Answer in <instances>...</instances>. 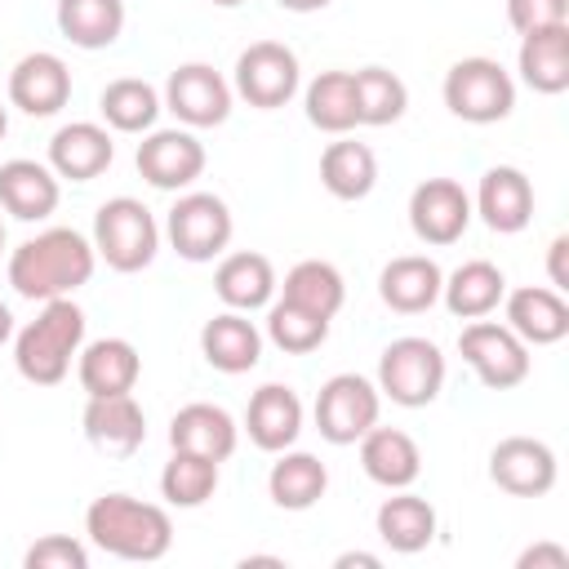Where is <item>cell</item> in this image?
<instances>
[{
  "label": "cell",
  "instance_id": "obj_1",
  "mask_svg": "<svg viewBox=\"0 0 569 569\" xmlns=\"http://www.w3.org/2000/svg\"><path fill=\"white\" fill-rule=\"evenodd\" d=\"M93 267H98L93 240H84L71 227H49L9 253V284L27 302L71 298L80 284H89Z\"/></svg>",
  "mask_w": 569,
  "mask_h": 569
},
{
  "label": "cell",
  "instance_id": "obj_2",
  "mask_svg": "<svg viewBox=\"0 0 569 569\" xmlns=\"http://www.w3.org/2000/svg\"><path fill=\"white\" fill-rule=\"evenodd\" d=\"M84 533L98 551L133 565L164 560L173 547V520L164 507L142 502L133 493H102L84 511Z\"/></svg>",
  "mask_w": 569,
  "mask_h": 569
},
{
  "label": "cell",
  "instance_id": "obj_3",
  "mask_svg": "<svg viewBox=\"0 0 569 569\" xmlns=\"http://www.w3.org/2000/svg\"><path fill=\"white\" fill-rule=\"evenodd\" d=\"M84 347V311L71 298H49L44 311L18 329L13 365L36 387H58L71 373V360Z\"/></svg>",
  "mask_w": 569,
  "mask_h": 569
},
{
  "label": "cell",
  "instance_id": "obj_4",
  "mask_svg": "<svg viewBox=\"0 0 569 569\" xmlns=\"http://www.w3.org/2000/svg\"><path fill=\"white\" fill-rule=\"evenodd\" d=\"M93 253L120 271V276H133L142 267L156 262L160 253V222L156 213L133 200V196H111L98 204L93 213Z\"/></svg>",
  "mask_w": 569,
  "mask_h": 569
},
{
  "label": "cell",
  "instance_id": "obj_5",
  "mask_svg": "<svg viewBox=\"0 0 569 569\" xmlns=\"http://www.w3.org/2000/svg\"><path fill=\"white\" fill-rule=\"evenodd\" d=\"M445 107L467 120V124H498L511 116L516 107V80L502 62L493 58H458L449 71H445Z\"/></svg>",
  "mask_w": 569,
  "mask_h": 569
},
{
  "label": "cell",
  "instance_id": "obj_6",
  "mask_svg": "<svg viewBox=\"0 0 569 569\" xmlns=\"http://www.w3.org/2000/svg\"><path fill=\"white\" fill-rule=\"evenodd\" d=\"M391 405L400 409H422L440 396L445 387V356L431 338H396L378 356V382H373Z\"/></svg>",
  "mask_w": 569,
  "mask_h": 569
},
{
  "label": "cell",
  "instance_id": "obj_7",
  "mask_svg": "<svg viewBox=\"0 0 569 569\" xmlns=\"http://www.w3.org/2000/svg\"><path fill=\"white\" fill-rule=\"evenodd\" d=\"M231 231H236L231 209L213 191H187V196H178L173 209H169V218H164V236H169L173 253L187 258V262H213L231 244Z\"/></svg>",
  "mask_w": 569,
  "mask_h": 569
},
{
  "label": "cell",
  "instance_id": "obj_8",
  "mask_svg": "<svg viewBox=\"0 0 569 569\" xmlns=\"http://www.w3.org/2000/svg\"><path fill=\"white\" fill-rule=\"evenodd\" d=\"M302 84V67L298 53L280 40H253L240 58H236V80L231 93H240L249 107L258 111H276L284 107Z\"/></svg>",
  "mask_w": 569,
  "mask_h": 569
},
{
  "label": "cell",
  "instance_id": "obj_9",
  "mask_svg": "<svg viewBox=\"0 0 569 569\" xmlns=\"http://www.w3.org/2000/svg\"><path fill=\"white\" fill-rule=\"evenodd\" d=\"M458 351L462 360L471 365V373L480 378V387L489 391H511L529 378V347L498 320H471L462 333H458Z\"/></svg>",
  "mask_w": 569,
  "mask_h": 569
},
{
  "label": "cell",
  "instance_id": "obj_10",
  "mask_svg": "<svg viewBox=\"0 0 569 569\" xmlns=\"http://www.w3.org/2000/svg\"><path fill=\"white\" fill-rule=\"evenodd\" d=\"M382 409V391L360 373H333L316 396V431L329 445H356Z\"/></svg>",
  "mask_w": 569,
  "mask_h": 569
},
{
  "label": "cell",
  "instance_id": "obj_11",
  "mask_svg": "<svg viewBox=\"0 0 569 569\" xmlns=\"http://www.w3.org/2000/svg\"><path fill=\"white\" fill-rule=\"evenodd\" d=\"M164 111H173L187 129H213L231 116V84L209 62H182L164 80Z\"/></svg>",
  "mask_w": 569,
  "mask_h": 569
},
{
  "label": "cell",
  "instance_id": "obj_12",
  "mask_svg": "<svg viewBox=\"0 0 569 569\" xmlns=\"http://www.w3.org/2000/svg\"><path fill=\"white\" fill-rule=\"evenodd\" d=\"M556 449L533 436H507L489 449V480L511 498H542L556 489Z\"/></svg>",
  "mask_w": 569,
  "mask_h": 569
},
{
  "label": "cell",
  "instance_id": "obj_13",
  "mask_svg": "<svg viewBox=\"0 0 569 569\" xmlns=\"http://www.w3.org/2000/svg\"><path fill=\"white\" fill-rule=\"evenodd\" d=\"M409 227L422 244H458L462 231L471 227V196L453 178H427L409 196Z\"/></svg>",
  "mask_w": 569,
  "mask_h": 569
},
{
  "label": "cell",
  "instance_id": "obj_14",
  "mask_svg": "<svg viewBox=\"0 0 569 569\" xmlns=\"http://www.w3.org/2000/svg\"><path fill=\"white\" fill-rule=\"evenodd\" d=\"M133 164L156 191H182L204 173V142L191 129H151Z\"/></svg>",
  "mask_w": 569,
  "mask_h": 569
},
{
  "label": "cell",
  "instance_id": "obj_15",
  "mask_svg": "<svg viewBox=\"0 0 569 569\" xmlns=\"http://www.w3.org/2000/svg\"><path fill=\"white\" fill-rule=\"evenodd\" d=\"M9 102L36 120L58 116L71 102V67L49 49L18 58L9 71Z\"/></svg>",
  "mask_w": 569,
  "mask_h": 569
},
{
  "label": "cell",
  "instance_id": "obj_16",
  "mask_svg": "<svg viewBox=\"0 0 569 569\" xmlns=\"http://www.w3.org/2000/svg\"><path fill=\"white\" fill-rule=\"evenodd\" d=\"M471 213H480L489 231L516 236V231H525L533 222V182L516 164H493V169L480 173Z\"/></svg>",
  "mask_w": 569,
  "mask_h": 569
},
{
  "label": "cell",
  "instance_id": "obj_17",
  "mask_svg": "<svg viewBox=\"0 0 569 569\" xmlns=\"http://www.w3.org/2000/svg\"><path fill=\"white\" fill-rule=\"evenodd\" d=\"M80 422H84V440L107 458H129L147 440V413L133 400V391H124V396H89Z\"/></svg>",
  "mask_w": 569,
  "mask_h": 569
},
{
  "label": "cell",
  "instance_id": "obj_18",
  "mask_svg": "<svg viewBox=\"0 0 569 569\" xmlns=\"http://www.w3.org/2000/svg\"><path fill=\"white\" fill-rule=\"evenodd\" d=\"M502 302H507V329L525 347H551L569 333V302L551 284H520L502 293Z\"/></svg>",
  "mask_w": 569,
  "mask_h": 569
},
{
  "label": "cell",
  "instance_id": "obj_19",
  "mask_svg": "<svg viewBox=\"0 0 569 569\" xmlns=\"http://www.w3.org/2000/svg\"><path fill=\"white\" fill-rule=\"evenodd\" d=\"M244 431H249V440H253L262 453L293 449V440L302 436V400H298V391L284 387V382H262V387L249 396Z\"/></svg>",
  "mask_w": 569,
  "mask_h": 569
},
{
  "label": "cell",
  "instance_id": "obj_20",
  "mask_svg": "<svg viewBox=\"0 0 569 569\" xmlns=\"http://www.w3.org/2000/svg\"><path fill=\"white\" fill-rule=\"evenodd\" d=\"M116 160V142L93 120H71L49 138V169L71 182H93Z\"/></svg>",
  "mask_w": 569,
  "mask_h": 569
},
{
  "label": "cell",
  "instance_id": "obj_21",
  "mask_svg": "<svg viewBox=\"0 0 569 569\" xmlns=\"http://www.w3.org/2000/svg\"><path fill=\"white\" fill-rule=\"evenodd\" d=\"M445 271L427 253H400L378 271V298L400 316H422L440 302Z\"/></svg>",
  "mask_w": 569,
  "mask_h": 569
},
{
  "label": "cell",
  "instance_id": "obj_22",
  "mask_svg": "<svg viewBox=\"0 0 569 569\" xmlns=\"http://www.w3.org/2000/svg\"><path fill=\"white\" fill-rule=\"evenodd\" d=\"M360 467L373 485L382 489H409L418 476H422V449L409 431L400 427H369L360 440Z\"/></svg>",
  "mask_w": 569,
  "mask_h": 569
},
{
  "label": "cell",
  "instance_id": "obj_23",
  "mask_svg": "<svg viewBox=\"0 0 569 569\" xmlns=\"http://www.w3.org/2000/svg\"><path fill=\"white\" fill-rule=\"evenodd\" d=\"M76 378H80L84 396H124L142 378V356L129 338H98V342L80 347Z\"/></svg>",
  "mask_w": 569,
  "mask_h": 569
},
{
  "label": "cell",
  "instance_id": "obj_24",
  "mask_svg": "<svg viewBox=\"0 0 569 569\" xmlns=\"http://www.w3.org/2000/svg\"><path fill=\"white\" fill-rule=\"evenodd\" d=\"M236 440H240V427L222 405L191 400L169 418V445L173 449H191V453H204L213 462H227L236 453Z\"/></svg>",
  "mask_w": 569,
  "mask_h": 569
},
{
  "label": "cell",
  "instance_id": "obj_25",
  "mask_svg": "<svg viewBox=\"0 0 569 569\" xmlns=\"http://www.w3.org/2000/svg\"><path fill=\"white\" fill-rule=\"evenodd\" d=\"M62 200V187H58V173L40 160H4L0 164V209L13 213L18 222H40L58 209Z\"/></svg>",
  "mask_w": 569,
  "mask_h": 569
},
{
  "label": "cell",
  "instance_id": "obj_26",
  "mask_svg": "<svg viewBox=\"0 0 569 569\" xmlns=\"http://www.w3.org/2000/svg\"><path fill=\"white\" fill-rule=\"evenodd\" d=\"M200 356L218 369V373H249L262 360V333L244 311H218L213 320H204L200 329Z\"/></svg>",
  "mask_w": 569,
  "mask_h": 569
},
{
  "label": "cell",
  "instance_id": "obj_27",
  "mask_svg": "<svg viewBox=\"0 0 569 569\" xmlns=\"http://www.w3.org/2000/svg\"><path fill=\"white\" fill-rule=\"evenodd\" d=\"M516 67L533 93H565L569 89V22L525 31Z\"/></svg>",
  "mask_w": 569,
  "mask_h": 569
},
{
  "label": "cell",
  "instance_id": "obj_28",
  "mask_svg": "<svg viewBox=\"0 0 569 569\" xmlns=\"http://www.w3.org/2000/svg\"><path fill=\"white\" fill-rule=\"evenodd\" d=\"M213 293L231 307V311H258V307H271L276 298V267L267 253H253V249H240V253H227L213 271Z\"/></svg>",
  "mask_w": 569,
  "mask_h": 569
},
{
  "label": "cell",
  "instance_id": "obj_29",
  "mask_svg": "<svg viewBox=\"0 0 569 569\" xmlns=\"http://www.w3.org/2000/svg\"><path fill=\"white\" fill-rule=\"evenodd\" d=\"M502 293H507V276L489 258H471V262L453 267L440 284V298H445L449 316H458V320H480V316L498 311Z\"/></svg>",
  "mask_w": 569,
  "mask_h": 569
},
{
  "label": "cell",
  "instance_id": "obj_30",
  "mask_svg": "<svg viewBox=\"0 0 569 569\" xmlns=\"http://www.w3.org/2000/svg\"><path fill=\"white\" fill-rule=\"evenodd\" d=\"M373 525H378V538H382L391 551H400V556L427 551V547L436 542V507H431L422 493H409V489H396V493L378 507Z\"/></svg>",
  "mask_w": 569,
  "mask_h": 569
},
{
  "label": "cell",
  "instance_id": "obj_31",
  "mask_svg": "<svg viewBox=\"0 0 569 569\" xmlns=\"http://www.w3.org/2000/svg\"><path fill=\"white\" fill-rule=\"evenodd\" d=\"M325 489H329V467L302 449H280V458L267 471V493L280 511H307L325 498Z\"/></svg>",
  "mask_w": 569,
  "mask_h": 569
},
{
  "label": "cell",
  "instance_id": "obj_32",
  "mask_svg": "<svg viewBox=\"0 0 569 569\" xmlns=\"http://www.w3.org/2000/svg\"><path fill=\"white\" fill-rule=\"evenodd\" d=\"M302 107H307V120L320 129V133H351L360 124V107H356V76L351 71H320L307 93H302Z\"/></svg>",
  "mask_w": 569,
  "mask_h": 569
},
{
  "label": "cell",
  "instance_id": "obj_33",
  "mask_svg": "<svg viewBox=\"0 0 569 569\" xmlns=\"http://www.w3.org/2000/svg\"><path fill=\"white\" fill-rule=\"evenodd\" d=\"M320 182L333 200H365L378 182V156L365 142L338 138L320 156Z\"/></svg>",
  "mask_w": 569,
  "mask_h": 569
},
{
  "label": "cell",
  "instance_id": "obj_34",
  "mask_svg": "<svg viewBox=\"0 0 569 569\" xmlns=\"http://www.w3.org/2000/svg\"><path fill=\"white\" fill-rule=\"evenodd\" d=\"M58 31L76 49H107L124 31V0H58Z\"/></svg>",
  "mask_w": 569,
  "mask_h": 569
},
{
  "label": "cell",
  "instance_id": "obj_35",
  "mask_svg": "<svg viewBox=\"0 0 569 569\" xmlns=\"http://www.w3.org/2000/svg\"><path fill=\"white\" fill-rule=\"evenodd\" d=\"M98 111H102L107 129H116V133H151V124L164 111V102L147 80L120 76L98 93Z\"/></svg>",
  "mask_w": 569,
  "mask_h": 569
},
{
  "label": "cell",
  "instance_id": "obj_36",
  "mask_svg": "<svg viewBox=\"0 0 569 569\" xmlns=\"http://www.w3.org/2000/svg\"><path fill=\"white\" fill-rule=\"evenodd\" d=\"M284 298L289 302H298V307H307V311H316V316H338L342 311V302H347V284H342V271L333 267V262H325V258H302L298 267H289V276H284Z\"/></svg>",
  "mask_w": 569,
  "mask_h": 569
},
{
  "label": "cell",
  "instance_id": "obj_37",
  "mask_svg": "<svg viewBox=\"0 0 569 569\" xmlns=\"http://www.w3.org/2000/svg\"><path fill=\"white\" fill-rule=\"evenodd\" d=\"M218 489V462L204 458V453H191V449H173L164 471H160V493L169 507H204Z\"/></svg>",
  "mask_w": 569,
  "mask_h": 569
},
{
  "label": "cell",
  "instance_id": "obj_38",
  "mask_svg": "<svg viewBox=\"0 0 569 569\" xmlns=\"http://www.w3.org/2000/svg\"><path fill=\"white\" fill-rule=\"evenodd\" d=\"M351 76H356L360 124L382 129V124H396V120L405 116L409 89H405V80H400L396 71H387V67H360V71H351Z\"/></svg>",
  "mask_w": 569,
  "mask_h": 569
},
{
  "label": "cell",
  "instance_id": "obj_39",
  "mask_svg": "<svg viewBox=\"0 0 569 569\" xmlns=\"http://www.w3.org/2000/svg\"><path fill=\"white\" fill-rule=\"evenodd\" d=\"M267 338H271L280 351H289V356H307V351H316V347L329 338V316H316V311H307V307L280 298V302H271V311H267Z\"/></svg>",
  "mask_w": 569,
  "mask_h": 569
},
{
  "label": "cell",
  "instance_id": "obj_40",
  "mask_svg": "<svg viewBox=\"0 0 569 569\" xmlns=\"http://www.w3.org/2000/svg\"><path fill=\"white\" fill-rule=\"evenodd\" d=\"M27 569H89V547L71 533H44L22 556Z\"/></svg>",
  "mask_w": 569,
  "mask_h": 569
},
{
  "label": "cell",
  "instance_id": "obj_41",
  "mask_svg": "<svg viewBox=\"0 0 569 569\" xmlns=\"http://www.w3.org/2000/svg\"><path fill=\"white\" fill-rule=\"evenodd\" d=\"M507 22L525 36L538 27H556L569 22V0H507Z\"/></svg>",
  "mask_w": 569,
  "mask_h": 569
},
{
  "label": "cell",
  "instance_id": "obj_42",
  "mask_svg": "<svg viewBox=\"0 0 569 569\" xmlns=\"http://www.w3.org/2000/svg\"><path fill=\"white\" fill-rule=\"evenodd\" d=\"M516 569H569V551L560 542H533L520 551Z\"/></svg>",
  "mask_w": 569,
  "mask_h": 569
},
{
  "label": "cell",
  "instance_id": "obj_43",
  "mask_svg": "<svg viewBox=\"0 0 569 569\" xmlns=\"http://www.w3.org/2000/svg\"><path fill=\"white\" fill-rule=\"evenodd\" d=\"M569 236H556L551 244H547V276H551V289H569Z\"/></svg>",
  "mask_w": 569,
  "mask_h": 569
},
{
  "label": "cell",
  "instance_id": "obj_44",
  "mask_svg": "<svg viewBox=\"0 0 569 569\" xmlns=\"http://www.w3.org/2000/svg\"><path fill=\"white\" fill-rule=\"evenodd\" d=\"M333 565H338V569H351V565H365V569H378L382 560H378L373 551H342V556H338Z\"/></svg>",
  "mask_w": 569,
  "mask_h": 569
},
{
  "label": "cell",
  "instance_id": "obj_45",
  "mask_svg": "<svg viewBox=\"0 0 569 569\" xmlns=\"http://www.w3.org/2000/svg\"><path fill=\"white\" fill-rule=\"evenodd\" d=\"M280 9H289V13H316V9H325V4H333V0H276Z\"/></svg>",
  "mask_w": 569,
  "mask_h": 569
},
{
  "label": "cell",
  "instance_id": "obj_46",
  "mask_svg": "<svg viewBox=\"0 0 569 569\" xmlns=\"http://www.w3.org/2000/svg\"><path fill=\"white\" fill-rule=\"evenodd\" d=\"M9 338H13V311H9L4 302H0V347H4Z\"/></svg>",
  "mask_w": 569,
  "mask_h": 569
},
{
  "label": "cell",
  "instance_id": "obj_47",
  "mask_svg": "<svg viewBox=\"0 0 569 569\" xmlns=\"http://www.w3.org/2000/svg\"><path fill=\"white\" fill-rule=\"evenodd\" d=\"M209 4H218V9H236V4H244V0H209Z\"/></svg>",
  "mask_w": 569,
  "mask_h": 569
},
{
  "label": "cell",
  "instance_id": "obj_48",
  "mask_svg": "<svg viewBox=\"0 0 569 569\" xmlns=\"http://www.w3.org/2000/svg\"><path fill=\"white\" fill-rule=\"evenodd\" d=\"M9 133V116H4V107H0V138Z\"/></svg>",
  "mask_w": 569,
  "mask_h": 569
},
{
  "label": "cell",
  "instance_id": "obj_49",
  "mask_svg": "<svg viewBox=\"0 0 569 569\" xmlns=\"http://www.w3.org/2000/svg\"><path fill=\"white\" fill-rule=\"evenodd\" d=\"M0 249H4V222H0Z\"/></svg>",
  "mask_w": 569,
  "mask_h": 569
}]
</instances>
